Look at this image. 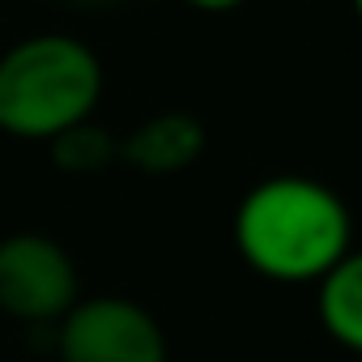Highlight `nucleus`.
<instances>
[{
	"label": "nucleus",
	"mask_w": 362,
	"mask_h": 362,
	"mask_svg": "<svg viewBox=\"0 0 362 362\" xmlns=\"http://www.w3.org/2000/svg\"><path fill=\"white\" fill-rule=\"evenodd\" d=\"M81 5H98V0H81Z\"/></svg>",
	"instance_id": "10"
},
{
	"label": "nucleus",
	"mask_w": 362,
	"mask_h": 362,
	"mask_svg": "<svg viewBox=\"0 0 362 362\" xmlns=\"http://www.w3.org/2000/svg\"><path fill=\"white\" fill-rule=\"evenodd\" d=\"M47 145H52L56 170H64V175H98V170H107V166L119 162V136L107 132V128L94 124V119L73 124L69 132H60V136L47 141Z\"/></svg>",
	"instance_id": "7"
},
{
	"label": "nucleus",
	"mask_w": 362,
	"mask_h": 362,
	"mask_svg": "<svg viewBox=\"0 0 362 362\" xmlns=\"http://www.w3.org/2000/svg\"><path fill=\"white\" fill-rule=\"evenodd\" d=\"M315 307L324 332L341 349L362 354V252L358 247L315 286Z\"/></svg>",
	"instance_id": "6"
},
{
	"label": "nucleus",
	"mask_w": 362,
	"mask_h": 362,
	"mask_svg": "<svg viewBox=\"0 0 362 362\" xmlns=\"http://www.w3.org/2000/svg\"><path fill=\"white\" fill-rule=\"evenodd\" d=\"M184 5H192V9H201V13H230V9L243 5V0H184Z\"/></svg>",
	"instance_id": "8"
},
{
	"label": "nucleus",
	"mask_w": 362,
	"mask_h": 362,
	"mask_svg": "<svg viewBox=\"0 0 362 362\" xmlns=\"http://www.w3.org/2000/svg\"><path fill=\"white\" fill-rule=\"evenodd\" d=\"M235 247L277 286H320L354 252L349 205L311 175H273L239 201Z\"/></svg>",
	"instance_id": "1"
},
{
	"label": "nucleus",
	"mask_w": 362,
	"mask_h": 362,
	"mask_svg": "<svg viewBox=\"0 0 362 362\" xmlns=\"http://www.w3.org/2000/svg\"><path fill=\"white\" fill-rule=\"evenodd\" d=\"M81 294V277L64 243L39 230L0 239V311L22 324H60Z\"/></svg>",
	"instance_id": "4"
},
{
	"label": "nucleus",
	"mask_w": 362,
	"mask_h": 362,
	"mask_svg": "<svg viewBox=\"0 0 362 362\" xmlns=\"http://www.w3.org/2000/svg\"><path fill=\"white\" fill-rule=\"evenodd\" d=\"M103 64L73 35H30L0 56V132L18 141H56L94 119Z\"/></svg>",
	"instance_id": "2"
},
{
	"label": "nucleus",
	"mask_w": 362,
	"mask_h": 362,
	"mask_svg": "<svg viewBox=\"0 0 362 362\" xmlns=\"http://www.w3.org/2000/svg\"><path fill=\"white\" fill-rule=\"evenodd\" d=\"M205 145H209L205 124L192 111H158L141 119L128 136H119V162L141 175L166 179V175L197 166Z\"/></svg>",
	"instance_id": "5"
},
{
	"label": "nucleus",
	"mask_w": 362,
	"mask_h": 362,
	"mask_svg": "<svg viewBox=\"0 0 362 362\" xmlns=\"http://www.w3.org/2000/svg\"><path fill=\"white\" fill-rule=\"evenodd\" d=\"M354 13H358V22H362V0H354Z\"/></svg>",
	"instance_id": "9"
},
{
	"label": "nucleus",
	"mask_w": 362,
	"mask_h": 362,
	"mask_svg": "<svg viewBox=\"0 0 362 362\" xmlns=\"http://www.w3.org/2000/svg\"><path fill=\"white\" fill-rule=\"evenodd\" d=\"M60 362H170V345L149 307L124 294L77 298L56 324Z\"/></svg>",
	"instance_id": "3"
}]
</instances>
